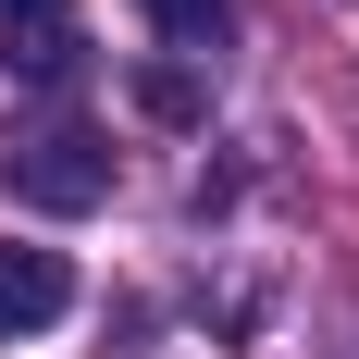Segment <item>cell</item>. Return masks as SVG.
<instances>
[{"instance_id":"cell-1","label":"cell","mask_w":359,"mask_h":359,"mask_svg":"<svg viewBox=\"0 0 359 359\" xmlns=\"http://www.w3.org/2000/svg\"><path fill=\"white\" fill-rule=\"evenodd\" d=\"M0 186L25 198V211H100L111 198V149H100V124L87 111H62V100H37V111H13V149H0Z\"/></svg>"},{"instance_id":"cell-2","label":"cell","mask_w":359,"mask_h":359,"mask_svg":"<svg viewBox=\"0 0 359 359\" xmlns=\"http://www.w3.org/2000/svg\"><path fill=\"white\" fill-rule=\"evenodd\" d=\"M62 310H74L62 248H0V347H13V334H50Z\"/></svg>"},{"instance_id":"cell-3","label":"cell","mask_w":359,"mask_h":359,"mask_svg":"<svg viewBox=\"0 0 359 359\" xmlns=\"http://www.w3.org/2000/svg\"><path fill=\"white\" fill-rule=\"evenodd\" d=\"M137 13H149V25H161V37H174V50H211V37H223V13H236V0H137Z\"/></svg>"},{"instance_id":"cell-4","label":"cell","mask_w":359,"mask_h":359,"mask_svg":"<svg viewBox=\"0 0 359 359\" xmlns=\"http://www.w3.org/2000/svg\"><path fill=\"white\" fill-rule=\"evenodd\" d=\"M62 13H74V0H0V25H13V37H62Z\"/></svg>"}]
</instances>
